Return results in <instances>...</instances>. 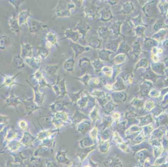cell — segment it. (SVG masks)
<instances>
[{
  "label": "cell",
  "mask_w": 168,
  "mask_h": 167,
  "mask_svg": "<svg viewBox=\"0 0 168 167\" xmlns=\"http://www.w3.org/2000/svg\"><path fill=\"white\" fill-rule=\"evenodd\" d=\"M8 24L11 31L14 33H19L20 32V26L18 23V19L16 15H13V16L8 19Z\"/></svg>",
  "instance_id": "cell-1"
},
{
  "label": "cell",
  "mask_w": 168,
  "mask_h": 167,
  "mask_svg": "<svg viewBox=\"0 0 168 167\" xmlns=\"http://www.w3.org/2000/svg\"><path fill=\"white\" fill-rule=\"evenodd\" d=\"M21 56L22 58L30 56L32 53V48L28 44H22L21 47Z\"/></svg>",
  "instance_id": "cell-2"
},
{
  "label": "cell",
  "mask_w": 168,
  "mask_h": 167,
  "mask_svg": "<svg viewBox=\"0 0 168 167\" xmlns=\"http://www.w3.org/2000/svg\"><path fill=\"white\" fill-rule=\"evenodd\" d=\"M10 39L6 35L0 36V50H4L10 46Z\"/></svg>",
  "instance_id": "cell-3"
},
{
  "label": "cell",
  "mask_w": 168,
  "mask_h": 167,
  "mask_svg": "<svg viewBox=\"0 0 168 167\" xmlns=\"http://www.w3.org/2000/svg\"><path fill=\"white\" fill-rule=\"evenodd\" d=\"M29 16H30V14L29 11L27 10H24L19 13L17 17V19L20 26H21L23 24H24L26 23Z\"/></svg>",
  "instance_id": "cell-4"
},
{
  "label": "cell",
  "mask_w": 168,
  "mask_h": 167,
  "mask_svg": "<svg viewBox=\"0 0 168 167\" xmlns=\"http://www.w3.org/2000/svg\"><path fill=\"white\" fill-rule=\"evenodd\" d=\"M13 65L14 68L16 69H21L25 67L23 58L19 55L14 56L13 60Z\"/></svg>",
  "instance_id": "cell-5"
},
{
  "label": "cell",
  "mask_w": 168,
  "mask_h": 167,
  "mask_svg": "<svg viewBox=\"0 0 168 167\" xmlns=\"http://www.w3.org/2000/svg\"><path fill=\"white\" fill-rule=\"evenodd\" d=\"M23 1H17V0H11V1H9V2L13 6H14V7H15L16 10H18L19 8H20V7L21 6V4L24 3Z\"/></svg>",
  "instance_id": "cell-6"
},
{
  "label": "cell",
  "mask_w": 168,
  "mask_h": 167,
  "mask_svg": "<svg viewBox=\"0 0 168 167\" xmlns=\"http://www.w3.org/2000/svg\"><path fill=\"white\" fill-rule=\"evenodd\" d=\"M19 74V73H18ZM18 74H17L16 75H15L13 77H8L7 76H4L5 78V81H4V84L7 85H11L12 84H13L14 82V80L15 77L16 75H18Z\"/></svg>",
  "instance_id": "cell-7"
},
{
  "label": "cell",
  "mask_w": 168,
  "mask_h": 167,
  "mask_svg": "<svg viewBox=\"0 0 168 167\" xmlns=\"http://www.w3.org/2000/svg\"><path fill=\"white\" fill-rule=\"evenodd\" d=\"M166 32H164L163 30L161 31L160 33H157V34H156V35L157 36V37H155V38L157 39V40H159V39H161L163 38V36L164 35V34H165Z\"/></svg>",
  "instance_id": "cell-8"
},
{
  "label": "cell",
  "mask_w": 168,
  "mask_h": 167,
  "mask_svg": "<svg viewBox=\"0 0 168 167\" xmlns=\"http://www.w3.org/2000/svg\"><path fill=\"white\" fill-rule=\"evenodd\" d=\"M146 42L147 46H152V45H154L155 43V42L153 40H152L150 39H147Z\"/></svg>",
  "instance_id": "cell-9"
},
{
  "label": "cell",
  "mask_w": 168,
  "mask_h": 167,
  "mask_svg": "<svg viewBox=\"0 0 168 167\" xmlns=\"http://www.w3.org/2000/svg\"><path fill=\"white\" fill-rule=\"evenodd\" d=\"M164 61H165V62L166 64L167 65V66H168V58L164 59Z\"/></svg>",
  "instance_id": "cell-10"
}]
</instances>
